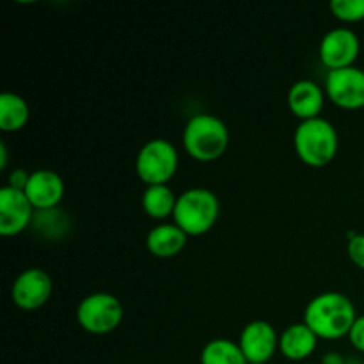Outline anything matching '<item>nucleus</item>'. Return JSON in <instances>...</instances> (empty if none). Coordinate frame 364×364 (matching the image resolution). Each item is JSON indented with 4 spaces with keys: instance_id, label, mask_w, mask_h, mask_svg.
Wrapping results in <instances>:
<instances>
[{
    "instance_id": "f257e3e1",
    "label": "nucleus",
    "mask_w": 364,
    "mask_h": 364,
    "mask_svg": "<svg viewBox=\"0 0 364 364\" xmlns=\"http://www.w3.org/2000/svg\"><path fill=\"white\" fill-rule=\"evenodd\" d=\"M306 326L320 338L336 340L350 333L355 318V308L350 299L338 291H329L313 299L306 308Z\"/></svg>"
},
{
    "instance_id": "f03ea898",
    "label": "nucleus",
    "mask_w": 364,
    "mask_h": 364,
    "mask_svg": "<svg viewBox=\"0 0 364 364\" xmlns=\"http://www.w3.org/2000/svg\"><path fill=\"white\" fill-rule=\"evenodd\" d=\"M183 142L196 160L212 162L226 151L230 134L219 117L212 114H198L185 127Z\"/></svg>"
},
{
    "instance_id": "7ed1b4c3",
    "label": "nucleus",
    "mask_w": 364,
    "mask_h": 364,
    "mask_svg": "<svg viewBox=\"0 0 364 364\" xmlns=\"http://www.w3.org/2000/svg\"><path fill=\"white\" fill-rule=\"evenodd\" d=\"M173 215L187 235H203L219 217V199L206 188H191L178 198Z\"/></svg>"
},
{
    "instance_id": "20e7f679",
    "label": "nucleus",
    "mask_w": 364,
    "mask_h": 364,
    "mask_svg": "<svg viewBox=\"0 0 364 364\" xmlns=\"http://www.w3.org/2000/svg\"><path fill=\"white\" fill-rule=\"evenodd\" d=\"M295 149L309 166H326L338 151L336 130L329 121L322 117L304 121L295 132Z\"/></svg>"
},
{
    "instance_id": "39448f33",
    "label": "nucleus",
    "mask_w": 364,
    "mask_h": 364,
    "mask_svg": "<svg viewBox=\"0 0 364 364\" xmlns=\"http://www.w3.org/2000/svg\"><path fill=\"white\" fill-rule=\"evenodd\" d=\"M178 167V153L171 142L153 139L146 142L137 155L135 169L139 178L149 185H166Z\"/></svg>"
},
{
    "instance_id": "423d86ee",
    "label": "nucleus",
    "mask_w": 364,
    "mask_h": 364,
    "mask_svg": "<svg viewBox=\"0 0 364 364\" xmlns=\"http://www.w3.org/2000/svg\"><path fill=\"white\" fill-rule=\"evenodd\" d=\"M77 316L85 331L95 334H105L119 326L121 318H123V308L114 295L95 294L80 302Z\"/></svg>"
},
{
    "instance_id": "0eeeda50",
    "label": "nucleus",
    "mask_w": 364,
    "mask_h": 364,
    "mask_svg": "<svg viewBox=\"0 0 364 364\" xmlns=\"http://www.w3.org/2000/svg\"><path fill=\"white\" fill-rule=\"evenodd\" d=\"M327 95L343 109L364 107V71L359 68L331 70L327 75Z\"/></svg>"
},
{
    "instance_id": "6e6552de",
    "label": "nucleus",
    "mask_w": 364,
    "mask_h": 364,
    "mask_svg": "<svg viewBox=\"0 0 364 364\" xmlns=\"http://www.w3.org/2000/svg\"><path fill=\"white\" fill-rule=\"evenodd\" d=\"M359 55V38L348 28H334L320 43V59L331 70L350 68Z\"/></svg>"
},
{
    "instance_id": "1a4fd4ad",
    "label": "nucleus",
    "mask_w": 364,
    "mask_h": 364,
    "mask_svg": "<svg viewBox=\"0 0 364 364\" xmlns=\"http://www.w3.org/2000/svg\"><path fill=\"white\" fill-rule=\"evenodd\" d=\"M31 217L32 205L23 191H16L9 185L0 191V233L4 237L23 231Z\"/></svg>"
},
{
    "instance_id": "9d476101",
    "label": "nucleus",
    "mask_w": 364,
    "mask_h": 364,
    "mask_svg": "<svg viewBox=\"0 0 364 364\" xmlns=\"http://www.w3.org/2000/svg\"><path fill=\"white\" fill-rule=\"evenodd\" d=\"M279 340L269 322L256 320L251 322L240 334V348L251 364H265L276 352Z\"/></svg>"
},
{
    "instance_id": "9b49d317",
    "label": "nucleus",
    "mask_w": 364,
    "mask_h": 364,
    "mask_svg": "<svg viewBox=\"0 0 364 364\" xmlns=\"http://www.w3.org/2000/svg\"><path fill=\"white\" fill-rule=\"evenodd\" d=\"M52 294V279L41 269H28L18 276L13 287V301L21 309H38Z\"/></svg>"
},
{
    "instance_id": "f8f14e48",
    "label": "nucleus",
    "mask_w": 364,
    "mask_h": 364,
    "mask_svg": "<svg viewBox=\"0 0 364 364\" xmlns=\"http://www.w3.org/2000/svg\"><path fill=\"white\" fill-rule=\"evenodd\" d=\"M23 192L32 206L39 210H50L59 205L63 199L64 183L59 174L53 171L39 169L31 174Z\"/></svg>"
},
{
    "instance_id": "ddd939ff",
    "label": "nucleus",
    "mask_w": 364,
    "mask_h": 364,
    "mask_svg": "<svg viewBox=\"0 0 364 364\" xmlns=\"http://www.w3.org/2000/svg\"><path fill=\"white\" fill-rule=\"evenodd\" d=\"M288 103L297 117H302L304 121L315 119L323 107V92L315 82L299 80L291 85Z\"/></svg>"
},
{
    "instance_id": "4468645a",
    "label": "nucleus",
    "mask_w": 364,
    "mask_h": 364,
    "mask_svg": "<svg viewBox=\"0 0 364 364\" xmlns=\"http://www.w3.org/2000/svg\"><path fill=\"white\" fill-rule=\"evenodd\" d=\"M316 334L306 323H294L279 338V348L284 358L302 361L316 348Z\"/></svg>"
},
{
    "instance_id": "2eb2a0df",
    "label": "nucleus",
    "mask_w": 364,
    "mask_h": 364,
    "mask_svg": "<svg viewBox=\"0 0 364 364\" xmlns=\"http://www.w3.org/2000/svg\"><path fill=\"white\" fill-rule=\"evenodd\" d=\"M187 233L176 224H162L148 235V249L160 258H171L185 247Z\"/></svg>"
},
{
    "instance_id": "dca6fc26",
    "label": "nucleus",
    "mask_w": 364,
    "mask_h": 364,
    "mask_svg": "<svg viewBox=\"0 0 364 364\" xmlns=\"http://www.w3.org/2000/svg\"><path fill=\"white\" fill-rule=\"evenodd\" d=\"M28 119V105L14 92L0 95V128L4 132L20 130Z\"/></svg>"
},
{
    "instance_id": "f3484780",
    "label": "nucleus",
    "mask_w": 364,
    "mask_h": 364,
    "mask_svg": "<svg viewBox=\"0 0 364 364\" xmlns=\"http://www.w3.org/2000/svg\"><path fill=\"white\" fill-rule=\"evenodd\" d=\"M178 199L174 198L173 191L167 185H149L142 196V206L146 213H149L155 219H164V217L174 213Z\"/></svg>"
},
{
    "instance_id": "a211bd4d",
    "label": "nucleus",
    "mask_w": 364,
    "mask_h": 364,
    "mask_svg": "<svg viewBox=\"0 0 364 364\" xmlns=\"http://www.w3.org/2000/svg\"><path fill=\"white\" fill-rule=\"evenodd\" d=\"M201 364H247L240 345L230 340H213L203 348Z\"/></svg>"
},
{
    "instance_id": "6ab92c4d",
    "label": "nucleus",
    "mask_w": 364,
    "mask_h": 364,
    "mask_svg": "<svg viewBox=\"0 0 364 364\" xmlns=\"http://www.w3.org/2000/svg\"><path fill=\"white\" fill-rule=\"evenodd\" d=\"M331 9L340 20L359 21L364 18V0H333Z\"/></svg>"
},
{
    "instance_id": "aec40b11",
    "label": "nucleus",
    "mask_w": 364,
    "mask_h": 364,
    "mask_svg": "<svg viewBox=\"0 0 364 364\" xmlns=\"http://www.w3.org/2000/svg\"><path fill=\"white\" fill-rule=\"evenodd\" d=\"M348 256L355 265L364 269V235H355L348 242Z\"/></svg>"
},
{
    "instance_id": "412c9836",
    "label": "nucleus",
    "mask_w": 364,
    "mask_h": 364,
    "mask_svg": "<svg viewBox=\"0 0 364 364\" xmlns=\"http://www.w3.org/2000/svg\"><path fill=\"white\" fill-rule=\"evenodd\" d=\"M348 336H350V343L354 345L358 350L364 352V316H359V318L355 320Z\"/></svg>"
},
{
    "instance_id": "4be33fe9",
    "label": "nucleus",
    "mask_w": 364,
    "mask_h": 364,
    "mask_svg": "<svg viewBox=\"0 0 364 364\" xmlns=\"http://www.w3.org/2000/svg\"><path fill=\"white\" fill-rule=\"evenodd\" d=\"M28 178H31V174L25 169H14L9 174V187L16 188V191H25V187L28 183Z\"/></svg>"
},
{
    "instance_id": "5701e85b",
    "label": "nucleus",
    "mask_w": 364,
    "mask_h": 364,
    "mask_svg": "<svg viewBox=\"0 0 364 364\" xmlns=\"http://www.w3.org/2000/svg\"><path fill=\"white\" fill-rule=\"evenodd\" d=\"M322 364H343V359L338 354H327L326 358H323Z\"/></svg>"
},
{
    "instance_id": "b1692460",
    "label": "nucleus",
    "mask_w": 364,
    "mask_h": 364,
    "mask_svg": "<svg viewBox=\"0 0 364 364\" xmlns=\"http://www.w3.org/2000/svg\"><path fill=\"white\" fill-rule=\"evenodd\" d=\"M6 166H7V148L4 142H0V167L6 169Z\"/></svg>"
}]
</instances>
